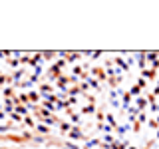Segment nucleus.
<instances>
[{"label":"nucleus","mask_w":159,"mask_h":149,"mask_svg":"<svg viewBox=\"0 0 159 149\" xmlns=\"http://www.w3.org/2000/svg\"><path fill=\"white\" fill-rule=\"evenodd\" d=\"M70 135H72L74 139H82V137H84V133L80 131L78 127H74V129H70Z\"/></svg>","instance_id":"f257e3e1"},{"label":"nucleus","mask_w":159,"mask_h":149,"mask_svg":"<svg viewBox=\"0 0 159 149\" xmlns=\"http://www.w3.org/2000/svg\"><path fill=\"white\" fill-rule=\"evenodd\" d=\"M147 106V99H143V97H137V109H143Z\"/></svg>","instance_id":"f03ea898"},{"label":"nucleus","mask_w":159,"mask_h":149,"mask_svg":"<svg viewBox=\"0 0 159 149\" xmlns=\"http://www.w3.org/2000/svg\"><path fill=\"white\" fill-rule=\"evenodd\" d=\"M26 111H28V107H24V106H16V113H18V115H26Z\"/></svg>","instance_id":"7ed1b4c3"},{"label":"nucleus","mask_w":159,"mask_h":149,"mask_svg":"<svg viewBox=\"0 0 159 149\" xmlns=\"http://www.w3.org/2000/svg\"><path fill=\"white\" fill-rule=\"evenodd\" d=\"M93 145H99V141H98V139H89V141L86 143V149H92Z\"/></svg>","instance_id":"20e7f679"},{"label":"nucleus","mask_w":159,"mask_h":149,"mask_svg":"<svg viewBox=\"0 0 159 149\" xmlns=\"http://www.w3.org/2000/svg\"><path fill=\"white\" fill-rule=\"evenodd\" d=\"M58 125H60V129H62V131H70V129H72V127H70V123H58Z\"/></svg>","instance_id":"39448f33"},{"label":"nucleus","mask_w":159,"mask_h":149,"mask_svg":"<svg viewBox=\"0 0 159 149\" xmlns=\"http://www.w3.org/2000/svg\"><path fill=\"white\" fill-rule=\"evenodd\" d=\"M106 119H107V123L111 127H116V117H113V115H106Z\"/></svg>","instance_id":"423d86ee"},{"label":"nucleus","mask_w":159,"mask_h":149,"mask_svg":"<svg viewBox=\"0 0 159 149\" xmlns=\"http://www.w3.org/2000/svg\"><path fill=\"white\" fill-rule=\"evenodd\" d=\"M139 92H141V88H139V86H133L129 93H131V96H139Z\"/></svg>","instance_id":"0eeeda50"},{"label":"nucleus","mask_w":159,"mask_h":149,"mask_svg":"<svg viewBox=\"0 0 159 149\" xmlns=\"http://www.w3.org/2000/svg\"><path fill=\"white\" fill-rule=\"evenodd\" d=\"M145 58H149V60H153V62H155V60H157L159 56H157L155 52H147V54H145Z\"/></svg>","instance_id":"6e6552de"},{"label":"nucleus","mask_w":159,"mask_h":149,"mask_svg":"<svg viewBox=\"0 0 159 149\" xmlns=\"http://www.w3.org/2000/svg\"><path fill=\"white\" fill-rule=\"evenodd\" d=\"M38 131H40V133H42V135H46V133L50 131V129H48L46 125H38Z\"/></svg>","instance_id":"1a4fd4ad"},{"label":"nucleus","mask_w":159,"mask_h":149,"mask_svg":"<svg viewBox=\"0 0 159 149\" xmlns=\"http://www.w3.org/2000/svg\"><path fill=\"white\" fill-rule=\"evenodd\" d=\"M82 111L84 113H93V111H96V107H93V106H88V107H84Z\"/></svg>","instance_id":"9d476101"},{"label":"nucleus","mask_w":159,"mask_h":149,"mask_svg":"<svg viewBox=\"0 0 159 149\" xmlns=\"http://www.w3.org/2000/svg\"><path fill=\"white\" fill-rule=\"evenodd\" d=\"M44 109H46V111L50 113V111H54V106H52V103H48V102H46V103H44Z\"/></svg>","instance_id":"9b49d317"},{"label":"nucleus","mask_w":159,"mask_h":149,"mask_svg":"<svg viewBox=\"0 0 159 149\" xmlns=\"http://www.w3.org/2000/svg\"><path fill=\"white\" fill-rule=\"evenodd\" d=\"M117 64H119V68H123V70H127V68H129V64H125L123 60H117Z\"/></svg>","instance_id":"f8f14e48"},{"label":"nucleus","mask_w":159,"mask_h":149,"mask_svg":"<svg viewBox=\"0 0 159 149\" xmlns=\"http://www.w3.org/2000/svg\"><path fill=\"white\" fill-rule=\"evenodd\" d=\"M64 147L66 149H80L78 145H74V143H64Z\"/></svg>","instance_id":"ddd939ff"},{"label":"nucleus","mask_w":159,"mask_h":149,"mask_svg":"<svg viewBox=\"0 0 159 149\" xmlns=\"http://www.w3.org/2000/svg\"><path fill=\"white\" fill-rule=\"evenodd\" d=\"M89 86H92V88H96V89H99V84L96 82V79H89Z\"/></svg>","instance_id":"4468645a"},{"label":"nucleus","mask_w":159,"mask_h":149,"mask_svg":"<svg viewBox=\"0 0 159 149\" xmlns=\"http://www.w3.org/2000/svg\"><path fill=\"white\" fill-rule=\"evenodd\" d=\"M129 102H131V96H129V93H125V96H123V103H125V106H127Z\"/></svg>","instance_id":"2eb2a0df"},{"label":"nucleus","mask_w":159,"mask_h":149,"mask_svg":"<svg viewBox=\"0 0 159 149\" xmlns=\"http://www.w3.org/2000/svg\"><path fill=\"white\" fill-rule=\"evenodd\" d=\"M127 129H129V125H127V127H125V125H119V127H117V131H119V133H125Z\"/></svg>","instance_id":"dca6fc26"},{"label":"nucleus","mask_w":159,"mask_h":149,"mask_svg":"<svg viewBox=\"0 0 159 149\" xmlns=\"http://www.w3.org/2000/svg\"><path fill=\"white\" fill-rule=\"evenodd\" d=\"M42 56H44V58H46V60H50V58H52V56H54V52H44V54H42Z\"/></svg>","instance_id":"f3484780"},{"label":"nucleus","mask_w":159,"mask_h":149,"mask_svg":"<svg viewBox=\"0 0 159 149\" xmlns=\"http://www.w3.org/2000/svg\"><path fill=\"white\" fill-rule=\"evenodd\" d=\"M34 143H44V137H32Z\"/></svg>","instance_id":"a211bd4d"},{"label":"nucleus","mask_w":159,"mask_h":149,"mask_svg":"<svg viewBox=\"0 0 159 149\" xmlns=\"http://www.w3.org/2000/svg\"><path fill=\"white\" fill-rule=\"evenodd\" d=\"M30 99H32V102H38V93H30V96H28Z\"/></svg>","instance_id":"6ab92c4d"},{"label":"nucleus","mask_w":159,"mask_h":149,"mask_svg":"<svg viewBox=\"0 0 159 149\" xmlns=\"http://www.w3.org/2000/svg\"><path fill=\"white\" fill-rule=\"evenodd\" d=\"M145 119H147V117H145V113H139V121L145 123Z\"/></svg>","instance_id":"aec40b11"},{"label":"nucleus","mask_w":159,"mask_h":149,"mask_svg":"<svg viewBox=\"0 0 159 149\" xmlns=\"http://www.w3.org/2000/svg\"><path fill=\"white\" fill-rule=\"evenodd\" d=\"M24 121H26L30 127H34V121H32V119H30V117H26V119H24Z\"/></svg>","instance_id":"412c9836"},{"label":"nucleus","mask_w":159,"mask_h":149,"mask_svg":"<svg viewBox=\"0 0 159 149\" xmlns=\"http://www.w3.org/2000/svg\"><path fill=\"white\" fill-rule=\"evenodd\" d=\"M145 76L147 78H153V70H145Z\"/></svg>","instance_id":"4be33fe9"},{"label":"nucleus","mask_w":159,"mask_h":149,"mask_svg":"<svg viewBox=\"0 0 159 149\" xmlns=\"http://www.w3.org/2000/svg\"><path fill=\"white\" fill-rule=\"evenodd\" d=\"M72 121H74V123H78V121H80V115H76V113H74V115H72Z\"/></svg>","instance_id":"5701e85b"},{"label":"nucleus","mask_w":159,"mask_h":149,"mask_svg":"<svg viewBox=\"0 0 159 149\" xmlns=\"http://www.w3.org/2000/svg\"><path fill=\"white\" fill-rule=\"evenodd\" d=\"M153 66H155V68H159V58L155 60V62H153Z\"/></svg>","instance_id":"b1692460"},{"label":"nucleus","mask_w":159,"mask_h":149,"mask_svg":"<svg viewBox=\"0 0 159 149\" xmlns=\"http://www.w3.org/2000/svg\"><path fill=\"white\" fill-rule=\"evenodd\" d=\"M157 139H159V131H157Z\"/></svg>","instance_id":"393cba45"}]
</instances>
